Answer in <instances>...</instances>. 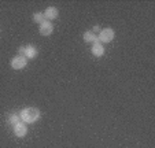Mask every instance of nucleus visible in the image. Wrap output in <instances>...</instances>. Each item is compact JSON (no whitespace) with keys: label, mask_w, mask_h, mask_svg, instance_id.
<instances>
[{"label":"nucleus","mask_w":155,"mask_h":148,"mask_svg":"<svg viewBox=\"0 0 155 148\" xmlns=\"http://www.w3.org/2000/svg\"><path fill=\"white\" fill-rule=\"evenodd\" d=\"M38 32H40V35L44 36V37L51 36L54 32V25L50 22V21H44V22L40 25V28H38Z\"/></svg>","instance_id":"39448f33"},{"label":"nucleus","mask_w":155,"mask_h":148,"mask_svg":"<svg viewBox=\"0 0 155 148\" xmlns=\"http://www.w3.org/2000/svg\"><path fill=\"white\" fill-rule=\"evenodd\" d=\"M82 38H84L85 43H92V44H94L95 41H97V36L95 35L92 30H91V32H89V30H87V32L82 35Z\"/></svg>","instance_id":"1a4fd4ad"},{"label":"nucleus","mask_w":155,"mask_h":148,"mask_svg":"<svg viewBox=\"0 0 155 148\" xmlns=\"http://www.w3.org/2000/svg\"><path fill=\"white\" fill-rule=\"evenodd\" d=\"M38 51L35 45H26V47H21L19 48V55L25 56L26 59H35L37 56Z\"/></svg>","instance_id":"20e7f679"},{"label":"nucleus","mask_w":155,"mask_h":148,"mask_svg":"<svg viewBox=\"0 0 155 148\" xmlns=\"http://www.w3.org/2000/svg\"><path fill=\"white\" fill-rule=\"evenodd\" d=\"M26 64H28V59L22 55L14 56V58L11 59V62H10V66H11L14 70H22L26 67Z\"/></svg>","instance_id":"7ed1b4c3"},{"label":"nucleus","mask_w":155,"mask_h":148,"mask_svg":"<svg viewBox=\"0 0 155 148\" xmlns=\"http://www.w3.org/2000/svg\"><path fill=\"white\" fill-rule=\"evenodd\" d=\"M115 37V32L111 29V28H106V29H102L99 32V36H97V40L102 44H107L111 43Z\"/></svg>","instance_id":"f03ea898"},{"label":"nucleus","mask_w":155,"mask_h":148,"mask_svg":"<svg viewBox=\"0 0 155 148\" xmlns=\"http://www.w3.org/2000/svg\"><path fill=\"white\" fill-rule=\"evenodd\" d=\"M18 122H21V118H19V114H11V115L8 117V123L10 125H17Z\"/></svg>","instance_id":"9d476101"},{"label":"nucleus","mask_w":155,"mask_h":148,"mask_svg":"<svg viewBox=\"0 0 155 148\" xmlns=\"http://www.w3.org/2000/svg\"><path fill=\"white\" fill-rule=\"evenodd\" d=\"M33 21H35L36 23H38V25H41V23L45 21L44 14H43V12H36V14H33Z\"/></svg>","instance_id":"9b49d317"},{"label":"nucleus","mask_w":155,"mask_h":148,"mask_svg":"<svg viewBox=\"0 0 155 148\" xmlns=\"http://www.w3.org/2000/svg\"><path fill=\"white\" fill-rule=\"evenodd\" d=\"M19 118L24 123H35L40 119V110L37 107H26L19 113Z\"/></svg>","instance_id":"f257e3e1"},{"label":"nucleus","mask_w":155,"mask_h":148,"mask_svg":"<svg viewBox=\"0 0 155 148\" xmlns=\"http://www.w3.org/2000/svg\"><path fill=\"white\" fill-rule=\"evenodd\" d=\"M44 14V18H45V21H52V19H56V18L59 17V11L56 7H47L45 8V11L43 12Z\"/></svg>","instance_id":"6e6552de"},{"label":"nucleus","mask_w":155,"mask_h":148,"mask_svg":"<svg viewBox=\"0 0 155 148\" xmlns=\"http://www.w3.org/2000/svg\"><path fill=\"white\" fill-rule=\"evenodd\" d=\"M12 132H14V134L17 137H25L28 134V126H26V123H24L22 121L18 122L17 125H14V129H12Z\"/></svg>","instance_id":"423d86ee"},{"label":"nucleus","mask_w":155,"mask_h":148,"mask_svg":"<svg viewBox=\"0 0 155 148\" xmlns=\"http://www.w3.org/2000/svg\"><path fill=\"white\" fill-rule=\"evenodd\" d=\"M91 52L94 56H96V58H100V56L104 55V47H103V44L100 43L99 40L95 41L94 44H92V48H91Z\"/></svg>","instance_id":"0eeeda50"},{"label":"nucleus","mask_w":155,"mask_h":148,"mask_svg":"<svg viewBox=\"0 0 155 148\" xmlns=\"http://www.w3.org/2000/svg\"><path fill=\"white\" fill-rule=\"evenodd\" d=\"M92 32H100V28L99 26H97V25H95V26H94V30H92Z\"/></svg>","instance_id":"f8f14e48"}]
</instances>
